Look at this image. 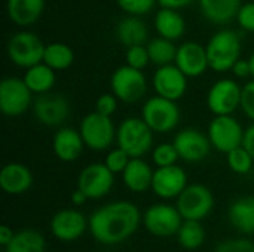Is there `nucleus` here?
I'll return each instance as SVG.
<instances>
[{"label": "nucleus", "mask_w": 254, "mask_h": 252, "mask_svg": "<svg viewBox=\"0 0 254 252\" xmlns=\"http://www.w3.org/2000/svg\"><path fill=\"white\" fill-rule=\"evenodd\" d=\"M140 224L138 208L127 201L112 202L97 209L89 218V230L95 241L116 245L135 233Z\"/></svg>", "instance_id": "nucleus-1"}, {"label": "nucleus", "mask_w": 254, "mask_h": 252, "mask_svg": "<svg viewBox=\"0 0 254 252\" xmlns=\"http://www.w3.org/2000/svg\"><path fill=\"white\" fill-rule=\"evenodd\" d=\"M207 56L210 68L217 73L232 70L241 55V39L229 28H223L211 36L207 43Z\"/></svg>", "instance_id": "nucleus-2"}, {"label": "nucleus", "mask_w": 254, "mask_h": 252, "mask_svg": "<svg viewBox=\"0 0 254 252\" xmlns=\"http://www.w3.org/2000/svg\"><path fill=\"white\" fill-rule=\"evenodd\" d=\"M116 141L118 147L124 149L131 157H141L152 149L153 131L143 117H128L119 125Z\"/></svg>", "instance_id": "nucleus-3"}, {"label": "nucleus", "mask_w": 254, "mask_h": 252, "mask_svg": "<svg viewBox=\"0 0 254 252\" xmlns=\"http://www.w3.org/2000/svg\"><path fill=\"white\" fill-rule=\"evenodd\" d=\"M45 48L46 45H43V42L34 33L19 31L9 39L6 52L12 64L21 68H30L39 62H43Z\"/></svg>", "instance_id": "nucleus-4"}, {"label": "nucleus", "mask_w": 254, "mask_h": 252, "mask_svg": "<svg viewBox=\"0 0 254 252\" xmlns=\"http://www.w3.org/2000/svg\"><path fill=\"white\" fill-rule=\"evenodd\" d=\"M141 117L153 132L167 134L177 128L180 122V110L176 101L156 95L144 102Z\"/></svg>", "instance_id": "nucleus-5"}, {"label": "nucleus", "mask_w": 254, "mask_h": 252, "mask_svg": "<svg viewBox=\"0 0 254 252\" xmlns=\"http://www.w3.org/2000/svg\"><path fill=\"white\" fill-rule=\"evenodd\" d=\"M83 143L88 149L95 151L107 150L116 138V128L110 116H104L98 111L86 114L79 126Z\"/></svg>", "instance_id": "nucleus-6"}, {"label": "nucleus", "mask_w": 254, "mask_h": 252, "mask_svg": "<svg viewBox=\"0 0 254 252\" xmlns=\"http://www.w3.org/2000/svg\"><path fill=\"white\" fill-rule=\"evenodd\" d=\"M112 92L116 98L127 104L138 102L147 91V80L143 70L129 67L128 64L115 70L110 79Z\"/></svg>", "instance_id": "nucleus-7"}, {"label": "nucleus", "mask_w": 254, "mask_h": 252, "mask_svg": "<svg viewBox=\"0 0 254 252\" xmlns=\"http://www.w3.org/2000/svg\"><path fill=\"white\" fill-rule=\"evenodd\" d=\"M33 104V92L24 79L4 77L0 83V111L7 117L25 113Z\"/></svg>", "instance_id": "nucleus-8"}, {"label": "nucleus", "mask_w": 254, "mask_h": 252, "mask_svg": "<svg viewBox=\"0 0 254 252\" xmlns=\"http://www.w3.org/2000/svg\"><path fill=\"white\" fill-rule=\"evenodd\" d=\"M207 135L211 141V146L225 154L243 146L244 141V129L241 123L232 117V114L216 116L208 125Z\"/></svg>", "instance_id": "nucleus-9"}, {"label": "nucleus", "mask_w": 254, "mask_h": 252, "mask_svg": "<svg viewBox=\"0 0 254 252\" xmlns=\"http://www.w3.org/2000/svg\"><path fill=\"white\" fill-rule=\"evenodd\" d=\"M243 88L234 79H220L208 91L207 107L214 116H229L241 107Z\"/></svg>", "instance_id": "nucleus-10"}, {"label": "nucleus", "mask_w": 254, "mask_h": 252, "mask_svg": "<svg viewBox=\"0 0 254 252\" xmlns=\"http://www.w3.org/2000/svg\"><path fill=\"white\" fill-rule=\"evenodd\" d=\"M176 206L185 220L199 221L211 212L214 206V198L210 189L205 186L190 184L180 193Z\"/></svg>", "instance_id": "nucleus-11"}, {"label": "nucleus", "mask_w": 254, "mask_h": 252, "mask_svg": "<svg viewBox=\"0 0 254 252\" xmlns=\"http://www.w3.org/2000/svg\"><path fill=\"white\" fill-rule=\"evenodd\" d=\"M183 217L179 212L177 206H171L167 203H156L147 208L144 212V226L146 229L159 238H170L179 233Z\"/></svg>", "instance_id": "nucleus-12"}, {"label": "nucleus", "mask_w": 254, "mask_h": 252, "mask_svg": "<svg viewBox=\"0 0 254 252\" xmlns=\"http://www.w3.org/2000/svg\"><path fill=\"white\" fill-rule=\"evenodd\" d=\"M33 113L39 123L45 126H60L70 116V102L61 94H40L33 102Z\"/></svg>", "instance_id": "nucleus-13"}, {"label": "nucleus", "mask_w": 254, "mask_h": 252, "mask_svg": "<svg viewBox=\"0 0 254 252\" xmlns=\"http://www.w3.org/2000/svg\"><path fill=\"white\" fill-rule=\"evenodd\" d=\"M115 174L106 163H91L82 169L77 178V189H80L88 199H101L113 187Z\"/></svg>", "instance_id": "nucleus-14"}, {"label": "nucleus", "mask_w": 254, "mask_h": 252, "mask_svg": "<svg viewBox=\"0 0 254 252\" xmlns=\"http://www.w3.org/2000/svg\"><path fill=\"white\" fill-rule=\"evenodd\" d=\"M153 88L156 95L171 101H179L186 94L188 76L176 64L158 67L153 76Z\"/></svg>", "instance_id": "nucleus-15"}, {"label": "nucleus", "mask_w": 254, "mask_h": 252, "mask_svg": "<svg viewBox=\"0 0 254 252\" xmlns=\"http://www.w3.org/2000/svg\"><path fill=\"white\" fill-rule=\"evenodd\" d=\"M173 143L179 151L180 159L190 162V163L204 160L213 147L208 135H204L201 131H198L195 128L182 129L174 137Z\"/></svg>", "instance_id": "nucleus-16"}, {"label": "nucleus", "mask_w": 254, "mask_h": 252, "mask_svg": "<svg viewBox=\"0 0 254 252\" xmlns=\"http://www.w3.org/2000/svg\"><path fill=\"white\" fill-rule=\"evenodd\" d=\"M188 187V175L183 168L177 165L158 168L153 174L152 190L162 199L179 198Z\"/></svg>", "instance_id": "nucleus-17"}, {"label": "nucleus", "mask_w": 254, "mask_h": 252, "mask_svg": "<svg viewBox=\"0 0 254 252\" xmlns=\"http://www.w3.org/2000/svg\"><path fill=\"white\" fill-rule=\"evenodd\" d=\"M174 64L188 77H199L210 68L207 48L196 42H185L177 48Z\"/></svg>", "instance_id": "nucleus-18"}, {"label": "nucleus", "mask_w": 254, "mask_h": 252, "mask_svg": "<svg viewBox=\"0 0 254 252\" xmlns=\"http://www.w3.org/2000/svg\"><path fill=\"white\" fill-rule=\"evenodd\" d=\"M89 221H86L82 212L76 209H63L54 215L51 221V230L57 239L63 242H71L85 233Z\"/></svg>", "instance_id": "nucleus-19"}, {"label": "nucleus", "mask_w": 254, "mask_h": 252, "mask_svg": "<svg viewBox=\"0 0 254 252\" xmlns=\"http://www.w3.org/2000/svg\"><path fill=\"white\" fill-rule=\"evenodd\" d=\"M83 146L85 143L80 131H76L73 128H61L60 131H57L52 141L54 153L63 162H73L79 159Z\"/></svg>", "instance_id": "nucleus-20"}, {"label": "nucleus", "mask_w": 254, "mask_h": 252, "mask_svg": "<svg viewBox=\"0 0 254 252\" xmlns=\"http://www.w3.org/2000/svg\"><path fill=\"white\" fill-rule=\"evenodd\" d=\"M33 184L31 171L22 163H7L0 171V187L7 195H21Z\"/></svg>", "instance_id": "nucleus-21"}, {"label": "nucleus", "mask_w": 254, "mask_h": 252, "mask_svg": "<svg viewBox=\"0 0 254 252\" xmlns=\"http://www.w3.org/2000/svg\"><path fill=\"white\" fill-rule=\"evenodd\" d=\"M202 16L216 25L229 24L237 19L243 0H198Z\"/></svg>", "instance_id": "nucleus-22"}, {"label": "nucleus", "mask_w": 254, "mask_h": 252, "mask_svg": "<svg viewBox=\"0 0 254 252\" xmlns=\"http://www.w3.org/2000/svg\"><path fill=\"white\" fill-rule=\"evenodd\" d=\"M45 3V0H6V12L15 25L30 27L42 16Z\"/></svg>", "instance_id": "nucleus-23"}, {"label": "nucleus", "mask_w": 254, "mask_h": 252, "mask_svg": "<svg viewBox=\"0 0 254 252\" xmlns=\"http://www.w3.org/2000/svg\"><path fill=\"white\" fill-rule=\"evenodd\" d=\"M115 36L119 43L127 48H131L137 45H144L149 37V30L146 22L140 16L128 15L116 24Z\"/></svg>", "instance_id": "nucleus-24"}, {"label": "nucleus", "mask_w": 254, "mask_h": 252, "mask_svg": "<svg viewBox=\"0 0 254 252\" xmlns=\"http://www.w3.org/2000/svg\"><path fill=\"white\" fill-rule=\"evenodd\" d=\"M153 174L155 171H152L149 163H146L141 157H132L122 172V178L128 190L134 193H143L152 189Z\"/></svg>", "instance_id": "nucleus-25"}, {"label": "nucleus", "mask_w": 254, "mask_h": 252, "mask_svg": "<svg viewBox=\"0 0 254 252\" xmlns=\"http://www.w3.org/2000/svg\"><path fill=\"white\" fill-rule=\"evenodd\" d=\"M155 28L161 37L176 42L185 34L186 21L179 9L161 7L155 15Z\"/></svg>", "instance_id": "nucleus-26"}, {"label": "nucleus", "mask_w": 254, "mask_h": 252, "mask_svg": "<svg viewBox=\"0 0 254 252\" xmlns=\"http://www.w3.org/2000/svg\"><path fill=\"white\" fill-rule=\"evenodd\" d=\"M229 221L237 230L246 235L254 233V196L240 198L231 205Z\"/></svg>", "instance_id": "nucleus-27"}, {"label": "nucleus", "mask_w": 254, "mask_h": 252, "mask_svg": "<svg viewBox=\"0 0 254 252\" xmlns=\"http://www.w3.org/2000/svg\"><path fill=\"white\" fill-rule=\"evenodd\" d=\"M55 70L45 62H39L27 68L24 74V82L33 94H46L51 92L55 85Z\"/></svg>", "instance_id": "nucleus-28"}, {"label": "nucleus", "mask_w": 254, "mask_h": 252, "mask_svg": "<svg viewBox=\"0 0 254 252\" xmlns=\"http://www.w3.org/2000/svg\"><path fill=\"white\" fill-rule=\"evenodd\" d=\"M45 238L33 229H24L15 233L13 239L4 247V252H45Z\"/></svg>", "instance_id": "nucleus-29"}, {"label": "nucleus", "mask_w": 254, "mask_h": 252, "mask_svg": "<svg viewBox=\"0 0 254 252\" xmlns=\"http://www.w3.org/2000/svg\"><path fill=\"white\" fill-rule=\"evenodd\" d=\"M73 61H74V52L68 45L60 43V42L46 45L43 62L48 64L55 71L67 70L73 64Z\"/></svg>", "instance_id": "nucleus-30"}, {"label": "nucleus", "mask_w": 254, "mask_h": 252, "mask_svg": "<svg viewBox=\"0 0 254 252\" xmlns=\"http://www.w3.org/2000/svg\"><path fill=\"white\" fill-rule=\"evenodd\" d=\"M147 50L150 56V62H153L158 67L174 64L176 55H177V46L173 40H168L165 37H156L147 43Z\"/></svg>", "instance_id": "nucleus-31"}, {"label": "nucleus", "mask_w": 254, "mask_h": 252, "mask_svg": "<svg viewBox=\"0 0 254 252\" xmlns=\"http://www.w3.org/2000/svg\"><path fill=\"white\" fill-rule=\"evenodd\" d=\"M177 236H179L180 245L185 250L193 251V250H198L204 244L205 230L198 220H186L183 221Z\"/></svg>", "instance_id": "nucleus-32"}, {"label": "nucleus", "mask_w": 254, "mask_h": 252, "mask_svg": "<svg viewBox=\"0 0 254 252\" xmlns=\"http://www.w3.org/2000/svg\"><path fill=\"white\" fill-rule=\"evenodd\" d=\"M226 159H228L229 168L235 174L244 175V174H249L253 168V156L249 153V150L244 146H240L231 150L229 153H226Z\"/></svg>", "instance_id": "nucleus-33"}, {"label": "nucleus", "mask_w": 254, "mask_h": 252, "mask_svg": "<svg viewBox=\"0 0 254 252\" xmlns=\"http://www.w3.org/2000/svg\"><path fill=\"white\" fill-rule=\"evenodd\" d=\"M152 159L158 168H162V166L176 165V162L180 159V156H179V151H177L174 143H162L155 147V150L152 153Z\"/></svg>", "instance_id": "nucleus-34"}, {"label": "nucleus", "mask_w": 254, "mask_h": 252, "mask_svg": "<svg viewBox=\"0 0 254 252\" xmlns=\"http://www.w3.org/2000/svg\"><path fill=\"white\" fill-rule=\"evenodd\" d=\"M125 61L129 67H134L137 70H143L149 65L150 62V56H149V50L147 46L144 45H137V46H131L127 48V53H125Z\"/></svg>", "instance_id": "nucleus-35"}, {"label": "nucleus", "mask_w": 254, "mask_h": 252, "mask_svg": "<svg viewBox=\"0 0 254 252\" xmlns=\"http://www.w3.org/2000/svg\"><path fill=\"white\" fill-rule=\"evenodd\" d=\"M116 3L125 13L143 16L152 12L158 0H116Z\"/></svg>", "instance_id": "nucleus-36"}, {"label": "nucleus", "mask_w": 254, "mask_h": 252, "mask_svg": "<svg viewBox=\"0 0 254 252\" xmlns=\"http://www.w3.org/2000/svg\"><path fill=\"white\" fill-rule=\"evenodd\" d=\"M131 159H132V157H131L124 149L118 147V149H115V150H112V151L107 153L104 163H106V166H107L113 174H119V172L122 174V172L125 171V168L128 166V163H129Z\"/></svg>", "instance_id": "nucleus-37"}, {"label": "nucleus", "mask_w": 254, "mask_h": 252, "mask_svg": "<svg viewBox=\"0 0 254 252\" xmlns=\"http://www.w3.org/2000/svg\"><path fill=\"white\" fill-rule=\"evenodd\" d=\"M216 252H254V244L247 239H231L222 242Z\"/></svg>", "instance_id": "nucleus-38"}, {"label": "nucleus", "mask_w": 254, "mask_h": 252, "mask_svg": "<svg viewBox=\"0 0 254 252\" xmlns=\"http://www.w3.org/2000/svg\"><path fill=\"white\" fill-rule=\"evenodd\" d=\"M237 21L240 27L246 31L254 33V1L244 3L237 15Z\"/></svg>", "instance_id": "nucleus-39"}, {"label": "nucleus", "mask_w": 254, "mask_h": 252, "mask_svg": "<svg viewBox=\"0 0 254 252\" xmlns=\"http://www.w3.org/2000/svg\"><path fill=\"white\" fill-rule=\"evenodd\" d=\"M241 108L249 119L254 122V79L243 86Z\"/></svg>", "instance_id": "nucleus-40"}, {"label": "nucleus", "mask_w": 254, "mask_h": 252, "mask_svg": "<svg viewBox=\"0 0 254 252\" xmlns=\"http://www.w3.org/2000/svg\"><path fill=\"white\" fill-rule=\"evenodd\" d=\"M118 101L119 100L116 98V95L113 92L112 94H103L95 102V111H98L104 116H112L118 108Z\"/></svg>", "instance_id": "nucleus-41"}, {"label": "nucleus", "mask_w": 254, "mask_h": 252, "mask_svg": "<svg viewBox=\"0 0 254 252\" xmlns=\"http://www.w3.org/2000/svg\"><path fill=\"white\" fill-rule=\"evenodd\" d=\"M232 73H234V76L235 77H238V79H246V77H249V76H252V65H250V59H238L235 64H234V67H232V70H231Z\"/></svg>", "instance_id": "nucleus-42"}, {"label": "nucleus", "mask_w": 254, "mask_h": 252, "mask_svg": "<svg viewBox=\"0 0 254 252\" xmlns=\"http://www.w3.org/2000/svg\"><path fill=\"white\" fill-rule=\"evenodd\" d=\"M243 146L249 150V153L253 156L254 159V123L244 131V141H243Z\"/></svg>", "instance_id": "nucleus-43"}, {"label": "nucleus", "mask_w": 254, "mask_h": 252, "mask_svg": "<svg viewBox=\"0 0 254 252\" xmlns=\"http://www.w3.org/2000/svg\"><path fill=\"white\" fill-rule=\"evenodd\" d=\"M195 0H158L161 7H171V9H183L189 4H192Z\"/></svg>", "instance_id": "nucleus-44"}, {"label": "nucleus", "mask_w": 254, "mask_h": 252, "mask_svg": "<svg viewBox=\"0 0 254 252\" xmlns=\"http://www.w3.org/2000/svg\"><path fill=\"white\" fill-rule=\"evenodd\" d=\"M13 236H15V233L12 232L10 227H7V226H1L0 227V244L3 247H6L13 239Z\"/></svg>", "instance_id": "nucleus-45"}, {"label": "nucleus", "mask_w": 254, "mask_h": 252, "mask_svg": "<svg viewBox=\"0 0 254 252\" xmlns=\"http://www.w3.org/2000/svg\"><path fill=\"white\" fill-rule=\"evenodd\" d=\"M86 201H88V196H86L80 189H76V190L71 193V202H73V205L80 206V205H83Z\"/></svg>", "instance_id": "nucleus-46"}, {"label": "nucleus", "mask_w": 254, "mask_h": 252, "mask_svg": "<svg viewBox=\"0 0 254 252\" xmlns=\"http://www.w3.org/2000/svg\"><path fill=\"white\" fill-rule=\"evenodd\" d=\"M250 65H252V76H253L254 79V52L253 55L250 56Z\"/></svg>", "instance_id": "nucleus-47"}, {"label": "nucleus", "mask_w": 254, "mask_h": 252, "mask_svg": "<svg viewBox=\"0 0 254 252\" xmlns=\"http://www.w3.org/2000/svg\"><path fill=\"white\" fill-rule=\"evenodd\" d=\"M252 1H254V0H252Z\"/></svg>", "instance_id": "nucleus-48"}]
</instances>
